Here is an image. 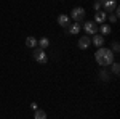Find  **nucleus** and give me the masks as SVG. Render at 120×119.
<instances>
[{"label": "nucleus", "mask_w": 120, "mask_h": 119, "mask_svg": "<svg viewBox=\"0 0 120 119\" xmlns=\"http://www.w3.org/2000/svg\"><path fill=\"white\" fill-rule=\"evenodd\" d=\"M94 58L99 66H109L114 63V52L111 48H106V47H99L94 53Z\"/></svg>", "instance_id": "1"}, {"label": "nucleus", "mask_w": 120, "mask_h": 119, "mask_svg": "<svg viewBox=\"0 0 120 119\" xmlns=\"http://www.w3.org/2000/svg\"><path fill=\"white\" fill-rule=\"evenodd\" d=\"M69 18H72L75 23H82L83 19H85V8H82V7H75V8H72V13H71Z\"/></svg>", "instance_id": "2"}, {"label": "nucleus", "mask_w": 120, "mask_h": 119, "mask_svg": "<svg viewBox=\"0 0 120 119\" xmlns=\"http://www.w3.org/2000/svg\"><path fill=\"white\" fill-rule=\"evenodd\" d=\"M34 60L40 64H45L48 61V56H46L45 50H42V48H35L34 50Z\"/></svg>", "instance_id": "3"}, {"label": "nucleus", "mask_w": 120, "mask_h": 119, "mask_svg": "<svg viewBox=\"0 0 120 119\" xmlns=\"http://www.w3.org/2000/svg\"><path fill=\"white\" fill-rule=\"evenodd\" d=\"M82 26H83L86 34H98V26H96L94 21H85Z\"/></svg>", "instance_id": "4"}, {"label": "nucleus", "mask_w": 120, "mask_h": 119, "mask_svg": "<svg viewBox=\"0 0 120 119\" xmlns=\"http://www.w3.org/2000/svg\"><path fill=\"white\" fill-rule=\"evenodd\" d=\"M90 44H91V39L88 36H82L79 39V48H80V50H86V48L90 47Z\"/></svg>", "instance_id": "5"}, {"label": "nucleus", "mask_w": 120, "mask_h": 119, "mask_svg": "<svg viewBox=\"0 0 120 119\" xmlns=\"http://www.w3.org/2000/svg\"><path fill=\"white\" fill-rule=\"evenodd\" d=\"M107 19V13L106 11H102V10H99V11H96L94 13V21L98 23V24H104V21Z\"/></svg>", "instance_id": "6"}, {"label": "nucleus", "mask_w": 120, "mask_h": 119, "mask_svg": "<svg viewBox=\"0 0 120 119\" xmlns=\"http://www.w3.org/2000/svg\"><path fill=\"white\" fill-rule=\"evenodd\" d=\"M80 29H82V23H74V24H69L67 26V34H79L80 32Z\"/></svg>", "instance_id": "7"}, {"label": "nucleus", "mask_w": 120, "mask_h": 119, "mask_svg": "<svg viewBox=\"0 0 120 119\" xmlns=\"http://www.w3.org/2000/svg\"><path fill=\"white\" fill-rule=\"evenodd\" d=\"M102 7H104V10L106 11H114V10L117 8V0H106L104 3H102Z\"/></svg>", "instance_id": "8"}, {"label": "nucleus", "mask_w": 120, "mask_h": 119, "mask_svg": "<svg viewBox=\"0 0 120 119\" xmlns=\"http://www.w3.org/2000/svg\"><path fill=\"white\" fill-rule=\"evenodd\" d=\"M58 23H59V26L67 28V26L71 24V18H69L67 15H59V16H58Z\"/></svg>", "instance_id": "9"}, {"label": "nucleus", "mask_w": 120, "mask_h": 119, "mask_svg": "<svg viewBox=\"0 0 120 119\" xmlns=\"http://www.w3.org/2000/svg\"><path fill=\"white\" fill-rule=\"evenodd\" d=\"M91 42H93L96 47H102V45H104V37H102L101 34H93Z\"/></svg>", "instance_id": "10"}, {"label": "nucleus", "mask_w": 120, "mask_h": 119, "mask_svg": "<svg viewBox=\"0 0 120 119\" xmlns=\"http://www.w3.org/2000/svg\"><path fill=\"white\" fill-rule=\"evenodd\" d=\"M112 32V29L109 24H101V28H99V34L101 36H107V34H111Z\"/></svg>", "instance_id": "11"}, {"label": "nucleus", "mask_w": 120, "mask_h": 119, "mask_svg": "<svg viewBox=\"0 0 120 119\" xmlns=\"http://www.w3.org/2000/svg\"><path fill=\"white\" fill-rule=\"evenodd\" d=\"M37 45H38V48H42V50H45L46 47L50 45V40H48L46 37H42L40 40H37Z\"/></svg>", "instance_id": "12"}, {"label": "nucleus", "mask_w": 120, "mask_h": 119, "mask_svg": "<svg viewBox=\"0 0 120 119\" xmlns=\"http://www.w3.org/2000/svg\"><path fill=\"white\" fill-rule=\"evenodd\" d=\"M34 119H46V111L43 110H35V114H34Z\"/></svg>", "instance_id": "13"}, {"label": "nucleus", "mask_w": 120, "mask_h": 119, "mask_svg": "<svg viewBox=\"0 0 120 119\" xmlns=\"http://www.w3.org/2000/svg\"><path fill=\"white\" fill-rule=\"evenodd\" d=\"M26 45H27L29 48L37 47V39H35V37H27V39H26Z\"/></svg>", "instance_id": "14"}, {"label": "nucleus", "mask_w": 120, "mask_h": 119, "mask_svg": "<svg viewBox=\"0 0 120 119\" xmlns=\"http://www.w3.org/2000/svg\"><path fill=\"white\" fill-rule=\"evenodd\" d=\"M112 73L115 74V76L120 73V64L119 63H112Z\"/></svg>", "instance_id": "15"}, {"label": "nucleus", "mask_w": 120, "mask_h": 119, "mask_svg": "<svg viewBox=\"0 0 120 119\" xmlns=\"http://www.w3.org/2000/svg\"><path fill=\"white\" fill-rule=\"evenodd\" d=\"M99 77H101L102 81H107V79H109V74H107V71H106V69H102L101 73H99Z\"/></svg>", "instance_id": "16"}, {"label": "nucleus", "mask_w": 120, "mask_h": 119, "mask_svg": "<svg viewBox=\"0 0 120 119\" xmlns=\"http://www.w3.org/2000/svg\"><path fill=\"white\" fill-rule=\"evenodd\" d=\"M117 19H119V16H117L115 13H111V15H109V21H111V23H117Z\"/></svg>", "instance_id": "17"}, {"label": "nucleus", "mask_w": 120, "mask_h": 119, "mask_svg": "<svg viewBox=\"0 0 120 119\" xmlns=\"http://www.w3.org/2000/svg\"><path fill=\"white\" fill-rule=\"evenodd\" d=\"M119 50H120V47H119V42H114V44H112V52H115V53H119Z\"/></svg>", "instance_id": "18"}, {"label": "nucleus", "mask_w": 120, "mask_h": 119, "mask_svg": "<svg viewBox=\"0 0 120 119\" xmlns=\"http://www.w3.org/2000/svg\"><path fill=\"white\" fill-rule=\"evenodd\" d=\"M93 8L96 10V11H99V10H101V5H99V3H98V2H96V3H94V7H93Z\"/></svg>", "instance_id": "19"}, {"label": "nucleus", "mask_w": 120, "mask_h": 119, "mask_svg": "<svg viewBox=\"0 0 120 119\" xmlns=\"http://www.w3.org/2000/svg\"><path fill=\"white\" fill-rule=\"evenodd\" d=\"M30 108L32 110H37V103H30Z\"/></svg>", "instance_id": "20"}, {"label": "nucleus", "mask_w": 120, "mask_h": 119, "mask_svg": "<svg viewBox=\"0 0 120 119\" xmlns=\"http://www.w3.org/2000/svg\"><path fill=\"white\" fill-rule=\"evenodd\" d=\"M96 2H98V3H99V5H102V3H104V2H106V0H96Z\"/></svg>", "instance_id": "21"}]
</instances>
